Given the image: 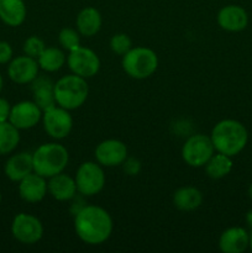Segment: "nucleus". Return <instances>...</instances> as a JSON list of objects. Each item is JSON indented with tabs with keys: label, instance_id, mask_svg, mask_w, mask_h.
Here are the masks:
<instances>
[{
	"label": "nucleus",
	"instance_id": "f257e3e1",
	"mask_svg": "<svg viewBox=\"0 0 252 253\" xmlns=\"http://www.w3.org/2000/svg\"><path fill=\"white\" fill-rule=\"evenodd\" d=\"M114 224L110 214L104 208L84 205L74 215V231L79 240L90 246L108 241L113 234Z\"/></svg>",
	"mask_w": 252,
	"mask_h": 253
},
{
	"label": "nucleus",
	"instance_id": "f03ea898",
	"mask_svg": "<svg viewBox=\"0 0 252 253\" xmlns=\"http://www.w3.org/2000/svg\"><path fill=\"white\" fill-rule=\"evenodd\" d=\"M210 138L216 152L234 157L245 148L249 133L240 121L225 119L212 127Z\"/></svg>",
	"mask_w": 252,
	"mask_h": 253
},
{
	"label": "nucleus",
	"instance_id": "7ed1b4c3",
	"mask_svg": "<svg viewBox=\"0 0 252 253\" xmlns=\"http://www.w3.org/2000/svg\"><path fill=\"white\" fill-rule=\"evenodd\" d=\"M32 162L34 172L48 179L64 172L69 162L68 150L61 143H43L32 153Z\"/></svg>",
	"mask_w": 252,
	"mask_h": 253
},
{
	"label": "nucleus",
	"instance_id": "20e7f679",
	"mask_svg": "<svg viewBox=\"0 0 252 253\" xmlns=\"http://www.w3.org/2000/svg\"><path fill=\"white\" fill-rule=\"evenodd\" d=\"M56 104L67 110H76L84 105L89 95V85L85 78L68 74L59 78L53 85Z\"/></svg>",
	"mask_w": 252,
	"mask_h": 253
},
{
	"label": "nucleus",
	"instance_id": "39448f33",
	"mask_svg": "<svg viewBox=\"0 0 252 253\" xmlns=\"http://www.w3.org/2000/svg\"><path fill=\"white\" fill-rule=\"evenodd\" d=\"M121 66L130 78L142 81L150 78L157 71L158 56L148 47H132L123 56Z\"/></svg>",
	"mask_w": 252,
	"mask_h": 253
},
{
	"label": "nucleus",
	"instance_id": "423d86ee",
	"mask_svg": "<svg viewBox=\"0 0 252 253\" xmlns=\"http://www.w3.org/2000/svg\"><path fill=\"white\" fill-rule=\"evenodd\" d=\"M74 180L77 190L83 197H93L99 194L105 187V173L103 166L98 162H83L77 169Z\"/></svg>",
	"mask_w": 252,
	"mask_h": 253
},
{
	"label": "nucleus",
	"instance_id": "0eeeda50",
	"mask_svg": "<svg viewBox=\"0 0 252 253\" xmlns=\"http://www.w3.org/2000/svg\"><path fill=\"white\" fill-rule=\"evenodd\" d=\"M215 153L214 145L210 136L197 133L187 138L182 147V158L193 168L204 167Z\"/></svg>",
	"mask_w": 252,
	"mask_h": 253
},
{
	"label": "nucleus",
	"instance_id": "6e6552de",
	"mask_svg": "<svg viewBox=\"0 0 252 253\" xmlns=\"http://www.w3.org/2000/svg\"><path fill=\"white\" fill-rule=\"evenodd\" d=\"M42 125L49 137L63 140L68 137L73 128V118L67 109L54 105L42 114Z\"/></svg>",
	"mask_w": 252,
	"mask_h": 253
},
{
	"label": "nucleus",
	"instance_id": "1a4fd4ad",
	"mask_svg": "<svg viewBox=\"0 0 252 253\" xmlns=\"http://www.w3.org/2000/svg\"><path fill=\"white\" fill-rule=\"evenodd\" d=\"M67 66L73 74L82 78H93L100 69V58L93 49L79 46L67 56Z\"/></svg>",
	"mask_w": 252,
	"mask_h": 253
},
{
	"label": "nucleus",
	"instance_id": "9d476101",
	"mask_svg": "<svg viewBox=\"0 0 252 253\" xmlns=\"http://www.w3.org/2000/svg\"><path fill=\"white\" fill-rule=\"evenodd\" d=\"M11 234L20 244L35 245L43 236V225L39 217L20 212L12 220Z\"/></svg>",
	"mask_w": 252,
	"mask_h": 253
},
{
	"label": "nucleus",
	"instance_id": "9b49d317",
	"mask_svg": "<svg viewBox=\"0 0 252 253\" xmlns=\"http://www.w3.org/2000/svg\"><path fill=\"white\" fill-rule=\"evenodd\" d=\"M95 160L103 167H118L125 162L127 156V147L125 143L116 138H108L104 140L96 146Z\"/></svg>",
	"mask_w": 252,
	"mask_h": 253
},
{
	"label": "nucleus",
	"instance_id": "f8f14e48",
	"mask_svg": "<svg viewBox=\"0 0 252 253\" xmlns=\"http://www.w3.org/2000/svg\"><path fill=\"white\" fill-rule=\"evenodd\" d=\"M42 114L43 111L34 100H22L11 106L9 121L19 130H29L42 120Z\"/></svg>",
	"mask_w": 252,
	"mask_h": 253
},
{
	"label": "nucleus",
	"instance_id": "ddd939ff",
	"mask_svg": "<svg viewBox=\"0 0 252 253\" xmlns=\"http://www.w3.org/2000/svg\"><path fill=\"white\" fill-rule=\"evenodd\" d=\"M40 66L36 58L19 56L12 58L7 66V76L16 84H30L39 76Z\"/></svg>",
	"mask_w": 252,
	"mask_h": 253
},
{
	"label": "nucleus",
	"instance_id": "4468645a",
	"mask_svg": "<svg viewBox=\"0 0 252 253\" xmlns=\"http://www.w3.org/2000/svg\"><path fill=\"white\" fill-rule=\"evenodd\" d=\"M48 193L47 178L32 172L19 182V195L24 202L40 203L44 199Z\"/></svg>",
	"mask_w": 252,
	"mask_h": 253
},
{
	"label": "nucleus",
	"instance_id": "2eb2a0df",
	"mask_svg": "<svg viewBox=\"0 0 252 253\" xmlns=\"http://www.w3.org/2000/svg\"><path fill=\"white\" fill-rule=\"evenodd\" d=\"M217 24L222 30L229 32H239L246 29L249 16L244 7L239 5H226L217 12Z\"/></svg>",
	"mask_w": 252,
	"mask_h": 253
},
{
	"label": "nucleus",
	"instance_id": "dca6fc26",
	"mask_svg": "<svg viewBox=\"0 0 252 253\" xmlns=\"http://www.w3.org/2000/svg\"><path fill=\"white\" fill-rule=\"evenodd\" d=\"M47 187L48 194H51V197L57 202H68L74 199L78 193L74 178L63 172L48 178Z\"/></svg>",
	"mask_w": 252,
	"mask_h": 253
},
{
	"label": "nucleus",
	"instance_id": "f3484780",
	"mask_svg": "<svg viewBox=\"0 0 252 253\" xmlns=\"http://www.w3.org/2000/svg\"><path fill=\"white\" fill-rule=\"evenodd\" d=\"M250 246V235L242 227L226 229L219 239V249L224 253H242Z\"/></svg>",
	"mask_w": 252,
	"mask_h": 253
},
{
	"label": "nucleus",
	"instance_id": "a211bd4d",
	"mask_svg": "<svg viewBox=\"0 0 252 253\" xmlns=\"http://www.w3.org/2000/svg\"><path fill=\"white\" fill-rule=\"evenodd\" d=\"M4 172L11 182H20L21 179H24L26 175L34 172L32 153L20 152L12 155L5 162Z\"/></svg>",
	"mask_w": 252,
	"mask_h": 253
},
{
	"label": "nucleus",
	"instance_id": "6ab92c4d",
	"mask_svg": "<svg viewBox=\"0 0 252 253\" xmlns=\"http://www.w3.org/2000/svg\"><path fill=\"white\" fill-rule=\"evenodd\" d=\"M101 25H103V19L101 14L95 9V7H84L79 11L76 19L77 31L85 37H93L100 31Z\"/></svg>",
	"mask_w": 252,
	"mask_h": 253
},
{
	"label": "nucleus",
	"instance_id": "aec40b11",
	"mask_svg": "<svg viewBox=\"0 0 252 253\" xmlns=\"http://www.w3.org/2000/svg\"><path fill=\"white\" fill-rule=\"evenodd\" d=\"M26 14L24 0H0V20L7 26L17 27L22 25Z\"/></svg>",
	"mask_w": 252,
	"mask_h": 253
},
{
	"label": "nucleus",
	"instance_id": "412c9836",
	"mask_svg": "<svg viewBox=\"0 0 252 253\" xmlns=\"http://www.w3.org/2000/svg\"><path fill=\"white\" fill-rule=\"evenodd\" d=\"M32 94H34V101L41 108L42 111L57 105L56 99H54L53 85L51 79L46 77H40L32 82Z\"/></svg>",
	"mask_w": 252,
	"mask_h": 253
},
{
	"label": "nucleus",
	"instance_id": "4be33fe9",
	"mask_svg": "<svg viewBox=\"0 0 252 253\" xmlns=\"http://www.w3.org/2000/svg\"><path fill=\"white\" fill-rule=\"evenodd\" d=\"M173 204L180 211H193L203 204V193L195 187L178 188L173 193Z\"/></svg>",
	"mask_w": 252,
	"mask_h": 253
},
{
	"label": "nucleus",
	"instance_id": "5701e85b",
	"mask_svg": "<svg viewBox=\"0 0 252 253\" xmlns=\"http://www.w3.org/2000/svg\"><path fill=\"white\" fill-rule=\"evenodd\" d=\"M37 62L42 71L47 73H54L67 63V56L63 49L57 47H46L37 58Z\"/></svg>",
	"mask_w": 252,
	"mask_h": 253
},
{
	"label": "nucleus",
	"instance_id": "b1692460",
	"mask_svg": "<svg viewBox=\"0 0 252 253\" xmlns=\"http://www.w3.org/2000/svg\"><path fill=\"white\" fill-rule=\"evenodd\" d=\"M205 167V173L211 179H221L226 177L232 169L231 157L224 155V153L216 152L210 157Z\"/></svg>",
	"mask_w": 252,
	"mask_h": 253
},
{
	"label": "nucleus",
	"instance_id": "393cba45",
	"mask_svg": "<svg viewBox=\"0 0 252 253\" xmlns=\"http://www.w3.org/2000/svg\"><path fill=\"white\" fill-rule=\"evenodd\" d=\"M20 142V130L10 121L0 123V155H9L16 150Z\"/></svg>",
	"mask_w": 252,
	"mask_h": 253
},
{
	"label": "nucleus",
	"instance_id": "a878e982",
	"mask_svg": "<svg viewBox=\"0 0 252 253\" xmlns=\"http://www.w3.org/2000/svg\"><path fill=\"white\" fill-rule=\"evenodd\" d=\"M58 42L64 51H73L77 47L81 46V34L77 31V29L72 27H64L58 34Z\"/></svg>",
	"mask_w": 252,
	"mask_h": 253
},
{
	"label": "nucleus",
	"instance_id": "bb28decb",
	"mask_svg": "<svg viewBox=\"0 0 252 253\" xmlns=\"http://www.w3.org/2000/svg\"><path fill=\"white\" fill-rule=\"evenodd\" d=\"M110 48L118 56H124L132 48V41L126 34H115L110 39Z\"/></svg>",
	"mask_w": 252,
	"mask_h": 253
},
{
	"label": "nucleus",
	"instance_id": "cd10ccee",
	"mask_svg": "<svg viewBox=\"0 0 252 253\" xmlns=\"http://www.w3.org/2000/svg\"><path fill=\"white\" fill-rule=\"evenodd\" d=\"M44 48H46V44L39 36H30L29 39L25 40L24 46H22L24 53L26 56H30L36 59L39 58L40 54L43 52Z\"/></svg>",
	"mask_w": 252,
	"mask_h": 253
},
{
	"label": "nucleus",
	"instance_id": "c85d7f7f",
	"mask_svg": "<svg viewBox=\"0 0 252 253\" xmlns=\"http://www.w3.org/2000/svg\"><path fill=\"white\" fill-rule=\"evenodd\" d=\"M121 166L124 168V172L127 175H131V177L137 175L141 172V162L138 160H136V158L127 157Z\"/></svg>",
	"mask_w": 252,
	"mask_h": 253
},
{
	"label": "nucleus",
	"instance_id": "c756f323",
	"mask_svg": "<svg viewBox=\"0 0 252 253\" xmlns=\"http://www.w3.org/2000/svg\"><path fill=\"white\" fill-rule=\"evenodd\" d=\"M12 59V47L9 42L0 41V64L9 63Z\"/></svg>",
	"mask_w": 252,
	"mask_h": 253
},
{
	"label": "nucleus",
	"instance_id": "7c9ffc66",
	"mask_svg": "<svg viewBox=\"0 0 252 253\" xmlns=\"http://www.w3.org/2000/svg\"><path fill=\"white\" fill-rule=\"evenodd\" d=\"M10 111H11V105L9 101L4 98H0V123L9 121Z\"/></svg>",
	"mask_w": 252,
	"mask_h": 253
},
{
	"label": "nucleus",
	"instance_id": "2f4dec72",
	"mask_svg": "<svg viewBox=\"0 0 252 253\" xmlns=\"http://www.w3.org/2000/svg\"><path fill=\"white\" fill-rule=\"evenodd\" d=\"M246 222L247 225L252 229V210H250V211L246 214Z\"/></svg>",
	"mask_w": 252,
	"mask_h": 253
},
{
	"label": "nucleus",
	"instance_id": "473e14b6",
	"mask_svg": "<svg viewBox=\"0 0 252 253\" xmlns=\"http://www.w3.org/2000/svg\"><path fill=\"white\" fill-rule=\"evenodd\" d=\"M2 86H4V81H2V77L1 74H0V93H1L2 90Z\"/></svg>",
	"mask_w": 252,
	"mask_h": 253
},
{
	"label": "nucleus",
	"instance_id": "72a5a7b5",
	"mask_svg": "<svg viewBox=\"0 0 252 253\" xmlns=\"http://www.w3.org/2000/svg\"><path fill=\"white\" fill-rule=\"evenodd\" d=\"M249 195H250V198L252 199V184L250 185V188H249Z\"/></svg>",
	"mask_w": 252,
	"mask_h": 253
},
{
	"label": "nucleus",
	"instance_id": "f704fd0d",
	"mask_svg": "<svg viewBox=\"0 0 252 253\" xmlns=\"http://www.w3.org/2000/svg\"><path fill=\"white\" fill-rule=\"evenodd\" d=\"M250 247H251V250H252V234L250 235Z\"/></svg>",
	"mask_w": 252,
	"mask_h": 253
},
{
	"label": "nucleus",
	"instance_id": "c9c22d12",
	"mask_svg": "<svg viewBox=\"0 0 252 253\" xmlns=\"http://www.w3.org/2000/svg\"><path fill=\"white\" fill-rule=\"evenodd\" d=\"M1 200H2V194H1V192H0V203H1Z\"/></svg>",
	"mask_w": 252,
	"mask_h": 253
}]
</instances>
